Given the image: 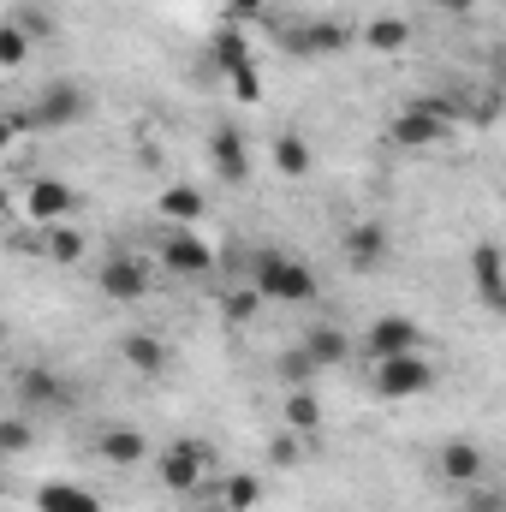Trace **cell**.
<instances>
[{
    "instance_id": "cell-22",
    "label": "cell",
    "mask_w": 506,
    "mask_h": 512,
    "mask_svg": "<svg viewBox=\"0 0 506 512\" xmlns=\"http://www.w3.org/2000/svg\"><path fill=\"white\" fill-rule=\"evenodd\" d=\"M262 495H268V489H262V477H256V471H227V477H221V489H215V501H221L227 512H256V507H262Z\"/></svg>"
},
{
    "instance_id": "cell-33",
    "label": "cell",
    "mask_w": 506,
    "mask_h": 512,
    "mask_svg": "<svg viewBox=\"0 0 506 512\" xmlns=\"http://www.w3.org/2000/svg\"><path fill=\"white\" fill-rule=\"evenodd\" d=\"M280 376H292V382H304V376H316V370H310V358H304V352L292 346V352L280 358Z\"/></svg>"
},
{
    "instance_id": "cell-2",
    "label": "cell",
    "mask_w": 506,
    "mask_h": 512,
    "mask_svg": "<svg viewBox=\"0 0 506 512\" xmlns=\"http://www.w3.org/2000/svg\"><path fill=\"white\" fill-rule=\"evenodd\" d=\"M30 114H36V126L42 131H72V126L90 120V90L72 84V78H54V84L30 102Z\"/></svg>"
},
{
    "instance_id": "cell-1",
    "label": "cell",
    "mask_w": 506,
    "mask_h": 512,
    "mask_svg": "<svg viewBox=\"0 0 506 512\" xmlns=\"http://www.w3.org/2000/svg\"><path fill=\"white\" fill-rule=\"evenodd\" d=\"M251 286H256L262 304H310V298L322 292L316 268L298 262L292 251H256L251 256Z\"/></svg>"
},
{
    "instance_id": "cell-23",
    "label": "cell",
    "mask_w": 506,
    "mask_h": 512,
    "mask_svg": "<svg viewBox=\"0 0 506 512\" xmlns=\"http://www.w3.org/2000/svg\"><path fill=\"white\" fill-rule=\"evenodd\" d=\"M155 209L167 215V227H197V221H203V191H197V185H167V191L155 197Z\"/></svg>"
},
{
    "instance_id": "cell-28",
    "label": "cell",
    "mask_w": 506,
    "mask_h": 512,
    "mask_svg": "<svg viewBox=\"0 0 506 512\" xmlns=\"http://www.w3.org/2000/svg\"><path fill=\"white\" fill-rule=\"evenodd\" d=\"M30 441H36L30 417H0V459H24V453H30Z\"/></svg>"
},
{
    "instance_id": "cell-16",
    "label": "cell",
    "mask_w": 506,
    "mask_h": 512,
    "mask_svg": "<svg viewBox=\"0 0 506 512\" xmlns=\"http://www.w3.org/2000/svg\"><path fill=\"white\" fill-rule=\"evenodd\" d=\"M96 453H102V459H108V465H143V459H149V435H143V429H131V423H114V429H102V435H96Z\"/></svg>"
},
{
    "instance_id": "cell-8",
    "label": "cell",
    "mask_w": 506,
    "mask_h": 512,
    "mask_svg": "<svg viewBox=\"0 0 506 512\" xmlns=\"http://www.w3.org/2000/svg\"><path fill=\"white\" fill-rule=\"evenodd\" d=\"M24 215L36 227H54V221H72L78 215V191L66 179H30L24 185Z\"/></svg>"
},
{
    "instance_id": "cell-12",
    "label": "cell",
    "mask_w": 506,
    "mask_h": 512,
    "mask_svg": "<svg viewBox=\"0 0 506 512\" xmlns=\"http://www.w3.org/2000/svg\"><path fill=\"white\" fill-rule=\"evenodd\" d=\"M447 131H453V126H441V120H435V114H429L417 96H411V102L393 114V143H399V149H435Z\"/></svg>"
},
{
    "instance_id": "cell-36",
    "label": "cell",
    "mask_w": 506,
    "mask_h": 512,
    "mask_svg": "<svg viewBox=\"0 0 506 512\" xmlns=\"http://www.w3.org/2000/svg\"><path fill=\"white\" fill-rule=\"evenodd\" d=\"M191 501H203V507H197V512H227V507H221V501H215V495H191Z\"/></svg>"
},
{
    "instance_id": "cell-15",
    "label": "cell",
    "mask_w": 506,
    "mask_h": 512,
    "mask_svg": "<svg viewBox=\"0 0 506 512\" xmlns=\"http://www.w3.org/2000/svg\"><path fill=\"white\" fill-rule=\"evenodd\" d=\"M18 399L24 405H42V411H54V405H66L72 399V387L60 370H48V364H30L24 376H18Z\"/></svg>"
},
{
    "instance_id": "cell-18",
    "label": "cell",
    "mask_w": 506,
    "mask_h": 512,
    "mask_svg": "<svg viewBox=\"0 0 506 512\" xmlns=\"http://www.w3.org/2000/svg\"><path fill=\"white\" fill-rule=\"evenodd\" d=\"M268 161H274V173H286V179H310V173H316V149H310V137H298V131H280L274 149H268Z\"/></svg>"
},
{
    "instance_id": "cell-32",
    "label": "cell",
    "mask_w": 506,
    "mask_h": 512,
    "mask_svg": "<svg viewBox=\"0 0 506 512\" xmlns=\"http://www.w3.org/2000/svg\"><path fill=\"white\" fill-rule=\"evenodd\" d=\"M465 507H471V512H506V501L495 495V489H477V483H471V495H465Z\"/></svg>"
},
{
    "instance_id": "cell-20",
    "label": "cell",
    "mask_w": 506,
    "mask_h": 512,
    "mask_svg": "<svg viewBox=\"0 0 506 512\" xmlns=\"http://www.w3.org/2000/svg\"><path fill=\"white\" fill-rule=\"evenodd\" d=\"M411 36H417V30H411V18H399V12H381V18L364 24V48H370V54H405Z\"/></svg>"
},
{
    "instance_id": "cell-3",
    "label": "cell",
    "mask_w": 506,
    "mask_h": 512,
    "mask_svg": "<svg viewBox=\"0 0 506 512\" xmlns=\"http://www.w3.org/2000/svg\"><path fill=\"white\" fill-rule=\"evenodd\" d=\"M203 471H209V441L185 435V441L161 447V483H167L173 495H197V489H203Z\"/></svg>"
},
{
    "instance_id": "cell-4",
    "label": "cell",
    "mask_w": 506,
    "mask_h": 512,
    "mask_svg": "<svg viewBox=\"0 0 506 512\" xmlns=\"http://www.w3.org/2000/svg\"><path fill=\"white\" fill-rule=\"evenodd\" d=\"M435 387V370L423 352H405V358H381L376 364V393L381 399H423Z\"/></svg>"
},
{
    "instance_id": "cell-37",
    "label": "cell",
    "mask_w": 506,
    "mask_h": 512,
    "mask_svg": "<svg viewBox=\"0 0 506 512\" xmlns=\"http://www.w3.org/2000/svg\"><path fill=\"white\" fill-rule=\"evenodd\" d=\"M447 6H453V12H465V6H471V0H447Z\"/></svg>"
},
{
    "instance_id": "cell-10",
    "label": "cell",
    "mask_w": 506,
    "mask_h": 512,
    "mask_svg": "<svg viewBox=\"0 0 506 512\" xmlns=\"http://www.w3.org/2000/svg\"><path fill=\"white\" fill-rule=\"evenodd\" d=\"M209 167L221 173V185H245L251 179V143L239 126H215L209 137Z\"/></svg>"
},
{
    "instance_id": "cell-7",
    "label": "cell",
    "mask_w": 506,
    "mask_h": 512,
    "mask_svg": "<svg viewBox=\"0 0 506 512\" xmlns=\"http://www.w3.org/2000/svg\"><path fill=\"white\" fill-rule=\"evenodd\" d=\"M346 42H352V30H340V24H328V18H310V24L280 30V48L298 54V60H328V54H340Z\"/></svg>"
},
{
    "instance_id": "cell-30",
    "label": "cell",
    "mask_w": 506,
    "mask_h": 512,
    "mask_svg": "<svg viewBox=\"0 0 506 512\" xmlns=\"http://www.w3.org/2000/svg\"><path fill=\"white\" fill-rule=\"evenodd\" d=\"M268 459H274L280 471H292V465L304 459V435H292V429H286V435H274V441H268Z\"/></svg>"
},
{
    "instance_id": "cell-11",
    "label": "cell",
    "mask_w": 506,
    "mask_h": 512,
    "mask_svg": "<svg viewBox=\"0 0 506 512\" xmlns=\"http://www.w3.org/2000/svg\"><path fill=\"white\" fill-rule=\"evenodd\" d=\"M340 251H346V268H352V274H376L393 245H387V227H381V221H352Z\"/></svg>"
},
{
    "instance_id": "cell-31",
    "label": "cell",
    "mask_w": 506,
    "mask_h": 512,
    "mask_svg": "<svg viewBox=\"0 0 506 512\" xmlns=\"http://www.w3.org/2000/svg\"><path fill=\"white\" fill-rule=\"evenodd\" d=\"M227 90H233L239 102H262V72H256V60L239 66V72H227Z\"/></svg>"
},
{
    "instance_id": "cell-13",
    "label": "cell",
    "mask_w": 506,
    "mask_h": 512,
    "mask_svg": "<svg viewBox=\"0 0 506 512\" xmlns=\"http://www.w3.org/2000/svg\"><path fill=\"white\" fill-rule=\"evenodd\" d=\"M471 280H477V298H483V310H506V268H501V245L495 239H483L477 251H471Z\"/></svg>"
},
{
    "instance_id": "cell-29",
    "label": "cell",
    "mask_w": 506,
    "mask_h": 512,
    "mask_svg": "<svg viewBox=\"0 0 506 512\" xmlns=\"http://www.w3.org/2000/svg\"><path fill=\"white\" fill-rule=\"evenodd\" d=\"M256 310H262V298H256V286H233V292L221 298V316H227V322H251Z\"/></svg>"
},
{
    "instance_id": "cell-19",
    "label": "cell",
    "mask_w": 506,
    "mask_h": 512,
    "mask_svg": "<svg viewBox=\"0 0 506 512\" xmlns=\"http://www.w3.org/2000/svg\"><path fill=\"white\" fill-rule=\"evenodd\" d=\"M298 352L310 358V370H334V364H346V358H352V340H346L340 328H328V322H322V328H310V334H304V346H298Z\"/></svg>"
},
{
    "instance_id": "cell-6",
    "label": "cell",
    "mask_w": 506,
    "mask_h": 512,
    "mask_svg": "<svg viewBox=\"0 0 506 512\" xmlns=\"http://www.w3.org/2000/svg\"><path fill=\"white\" fill-rule=\"evenodd\" d=\"M96 286L114 298V304H143L149 298V268H143V256H102V268H96Z\"/></svg>"
},
{
    "instance_id": "cell-21",
    "label": "cell",
    "mask_w": 506,
    "mask_h": 512,
    "mask_svg": "<svg viewBox=\"0 0 506 512\" xmlns=\"http://www.w3.org/2000/svg\"><path fill=\"white\" fill-rule=\"evenodd\" d=\"M280 411H286V429H292V435H304V441L322 435V399H316V387H292Z\"/></svg>"
},
{
    "instance_id": "cell-27",
    "label": "cell",
    "mask_w": 506,
    "mask_h": 512,
    "mask_svg": "<svg viewBox=\"0 0 506 512\" xmlns=\"http://www.w3.org/2000/svg\"><path fill=\"white\" fill-rule=\"evenodd\" d=\"M30 48H36V42H30V36H24V30L6 18V24H0V72H18V66H30Z\"/></svg>"
},
{
    "instance_id": "cell-34",
    "label": "cell",
    "mask_w": 506,
    "mask_h": 512,
    "mask_svg": "<svg viewBox=\"0 0 506 512\" xmlns=\"http://www.w3.org/2000/svg\"><path fill=\"white\" fill-rule=\"evenodd\" d=\"M262 12H268V0H227V12H221V18H233V24H239V18H262Z\"/></svg>"
},
{
    "instance_id": "cell-26",
    "label": "cell",
    "mask_w": 506,
    "mask_h": 512,
    "mask_svg": "<svg viewBox=\"0 0 506 512\" xmlns=\"http://www.w3.org/2000/svg\"><path fill=\"white\" fill-rule=\"evenodd\" d=\"M42 251H48V262H78V256H84V233H78V221H54L48 239H42Z\"/></svg>"
},
{
    "instance_id": "cell-24",
    "label": "cell",
    "mask_w": 506,
    "mask_h": 512,
    "mask_svg": "<svg viewBox=\"0 0 506 512\" xmlns=\"http://www.w3.org/2000/svg\"><path fill=\"white\" fill-rule=\"evenodd\" d=\"M209 54H215V66H221V78H227V72H239V66H251V60H256V54H251V42H245V30H239L233 18H227V24H221L215 36H209Z\"/></svg>"
},
{
    "instance_id": "cell-35",
    "label": "cell",
    "mask_w": 506,
    "mask_h": 512,
    "mask_svg": "<svg viewBox=\"0 0 506 512\" xmlns=\"http://www.w3.org/2000/svg\"><path fill=\"white\" fill-rule=\"evenodd\" d=\"M12 143H18V126H12V114H0V155H6Z\"/></svg>"
},
{
    "instance_id": "cell-9",
    "label": "cell",
    "mask_w": 506,
    "mask_h": 512,
    "mask_svg": "<svg viewBox=\"0 0 506 512\" xmlns=\"http://www.w3.org/2000/svg\"><path fill=\"white\" fill-rule=\"evenodd\" d=\"M161 262H167V274H185V280H203L209 268H215V251L191 233V227H173L167 239H161Z\"/></svg>"
},
{
    "instance_id": "cell-5",
    "label": "cell",
    "mask_w": 506,
    "mask_h": 512,
    "mask_svg": "<svg viewBox=\"0 0 506 512\" xmlns=\"http://www.w3.org/2000/svg\"><path fill=\"white\" fill-rule=\"evenodd\" d=\"M370 364L381 358H405V352H423V328L411 322V316H376L370 328H364V346H358Z\"/></svg>"
},
{
    "instance_id": "cell-17",
    "label": "cell",
    "mask_w": 506,
    "mask_h": 512,
    "mask_svg": "<svg viewBox=\"0 0 506 512\" xmlns=\"http://www.w3.org/2000/svg\"><path fill=\"white\" fill-rule=\"evenodd\" d=\"M120 364H126V370H137V376H167L173 352H167L155 334H120Z\"/></svg>"
},
{
    "instance_id": "cell-38",
    "label": "cell",
    "mask_w": 506,
    "mask_h": 512,
    "mask_svg": "<svg viewBox=\"0 0 506 512\" xmlns=\"http://www.w3.org/2000/svg\"><path fill=\"white\" fill-rule=\"evenodd\" d=\"M0 346H6V316H0Z\"/></svg>"
},
{
    "instance_id": "cell-14",
    "label": "cell",
    "mask_w": 506,
    "mask_h": 512,
    "mask_svg": "<svg viewBox=\"0 0 506 512\" xmlns=\"http://www.w3.org/2000/svg\"><path fill=\"white\" fill-rule=\"evenodd\" d=\"M483 447L471 441V435H453L447 447H441V477L447 483H459V489H471V483H483Z\"/></svg>"
},
{
    "instance_id": "cell-25",
    "label": "cell",
    "mask_w": 506,
    "mask_h": 512,
    "mask_svg": "<svg viewBox=\"0 0 506 512\" xmlns=\"http://www.w3.org/2000/svg\"><path fill=\"white\" fill-rule=\"evenodd\" d=\"M36 512H102V501L78 483H42L36 489Z\"/></svg>"
}]
</instances>
